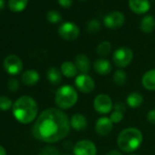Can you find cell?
<instances>
[{
	"label": "cell",
	"instance_id": "8",
	"mask_svg": "<svg viewBox=\"0 0 155 155\" xmlns=\"http://www.w3.org/2000/svg\"><path fill=\"white\" fill-rule=\"evenodd\" d=\"M74 155H97V146L90 140H81L75 143L73 149Z\"/></svg>",
	"mask_w": 155,
	"mask_h": 155
},
{
	"label": "cell",
	"instance_id": "39",
	"mask_svg": "<svg viewBox=\"0 0 155 155\" xmlns=\"http://www.w3.org/2000/svg\"><path fill=\"white\" fill-rule=\"evenodd\" d=\"M38 155H44V154H42V153H40V154H38Z\"/></svg>",
	"mask_w": 155,
	"mask_h": 155
},
{
	"label": "cell",
	"instance_id": "36",
	"mask_svg": "<svg viewBox=\"0 0 155 155\" xmlns=\"http://www.w3.org/2000/svg\"><path fill=\"white\" fill-rule=\"evenodd\" d=\"M0 155H7V151L3 146L0 145Z\"/></svg>",
	"mask_w": 155,
	"mask_h": 155
},
{
	"label": "cell",
	"instance_id": "27",
	"mask_svg": "<svg viewBox=\"0 0 155 155\" xmlns=\"http://www.w3.org/2000/svg\"><path fill=\"white\" fill-rule=\"evenodd\" d=\"M101 22L98 19H91L87 24V31L91 34H96L101 30Z\"/></svg>",
	"mask_w": 155,
	"mask_h": 155
},
{
	"label": "cell",
	"instance_id": "13",
	"mask_svg": "<svg viewBox=\"0 0 155 155\" xmlns=\"http://www.w3.org/2000/svg\"><path fill=\"white\" fill-rule=\"evenodd\" d=\"M70 127L77 131L85 130L88 127V120L85 115L81 113H75L69 120Z\"/></svg>",
	"mask_w": 155,
	"mask_h": 155
},
{
	"label": "cell",
	"instance_id": "15",
	"mask_svg": "<svg viewBox=\"0 0 155 155\" xmlns=\"http://www.w3.org/2000/svg\"><path fill=\"white\" fill-rule=\"evenodd\" d=\"M94 71L101 76H106L110 73L112 70V66L110 60L107 58H98L93 62Z\"/></svg>",
	"mask_w": 155,
	"mask_h": 155
},
{
	"label": "cell",
	"instance_id": "23",
	"mask_svg": "<svg viewBox=\"0 0 155 155\" xmlns=\"http://www.w3.org/2000/svg\"><path fill=\"white\" fill-rule=\"evenodd\" d=\"M28 3V0H9L8 7L10 10L18 13V12L23 11L26 8Z\"/></svg>",
	"mask_w": 155,
	"mask_h": 155
},
{
	"label": "cell",
	"instance_id": "1",
	"mask_svg": "<svg viewBox=\"0 0 155 155\" xmlns=\"http://www.w3.org/2000/svg\"><path fill=\"white\" fill-rule=\"evenodd\" d=\"M70 129L69 119L64 111L57 108H48L38 117L32 133L40 141L55 143L66 138Z\"/></svg>",
	"mask_w": 155,
	"mask_h": 155
},
{
	"label": "cell",
	"instance_id": "30",
	"mask_svg": "<svg viewBox=\"0 0 155 155\" xmlns=\"http://www.w3.org/2000/svg\"><path fill=\"white\" fill-rule=\"evenodd\" d=\"M8 87L10 92H17L19 89V82L17 79H10L8 81Z\"/></svg>",
	"mask_w": 155,
	"mask_h": 155
},
{
	"label": "cell",
	"instance_id": "33",
	"mask_svg": "<svg viewBox=\"0 0 155 155\" xmlns=\"http://www.w3.org/2000/svg\"><path fill=\"white\" fill-rule=\"evenodd\" d=\"M147 120L150 124L155 125V109H151L150 110H149V112L147 113Z\"/></svg>",
	"mask_w": 155,
	"mask_h": 155
},
{
	"label": "cell",
	"instance_id": "37",
	"mask_svg": "<svg viewBox=\"0 0 155 155\" xmlns=\"http://www.w3.org/2000/svg\"><path fill=\"white\" fill-rule=\"evenodd\" d=\"M5 7V1L4 0H0V10L3 9Z\"/></svg>",
	"mask_w": 155,
	"mask_h": 155
},
{
	"label": "cell",
	"instance_id": "19",
	"mask_svg": "<svg viewBox=\"0 0 155 155\" xmlns=\"http://www.w3.org/2000/svg\"><path fill=\"white\" fill-rule=\"evenodd\" d=\"M60 71L63 76L68 78V79L77 77L78 72H79L75 63L71 61H64L60 66Z\"/></svg>",
	"mask_w": 155,
	"mask_h": 155
},
{
	"label": "cell",
	"instance_id": "35",
	"mask_svg": "<svg viewBox=\"0 0 155 155\" xmlns=\"http://www.w3.org/2000/svg\"><path fill=\"white\" fill-rule=\"evenodd\" d=\"M106 155H123V154H122V152H120L118 150H111L108 151Z\"/></svg>",
	"mask_w": 155,
	"mask_h": 155
},
{
	"label": "cell",
	"instance_id": "38",
	"mask_svg": "<svg viewBox=\"0 0 155 155\" xmlns=\"http://www.w3.org/2000/svg\"><path fill=\"white\" fill-rule=\"evenodd\" d=\"M63 155H70V154H68V153H66V154H63Z\"/></svg>",
	"mask_w": 155,
	"mask_h": 155
},
{
	"label": "cell",
	"instance_id": "25",
	"mask_svg": "<svg viewBox=\"0 0 155 155\" xmlns=\"http://www.w3.org/2000/svg\"><path fill=\"white\" fill-rule=\"evenodd\" d=\"M111 48H112V47H111L110 42H109V41H102L97 47V53L100 56L105 57V56H108L111 52Z\"/></svg>",
	"mask_w": 155,
	"mask_h": 155
},
{
	"label": "cell",
	"instance_id": "16",
	"mask_svg": "<svg viewBox=\"0 0 155 155\" xmlns=\"http://www.w3.org/2000/svg\"><path fill=\"white\" fill-rule=\"evenodd\" d=\"M74 63L80 72L82 74H87L91 67L90 58L85 54H78L75 58Z\"/></svg>",
	"mask_w": 155,
	"mask_h": 155
},
{
	"label": "cell",
	"instance_id": "14",
	"mask_svg": "<svg viewBox=\"0 0 155 155\" xmlns=\"http://www.w3.org/2000/svg\"><path fill=\"white\" fill-rule=\"evenodd\" d=\"M129 7L133 13L142 15L150 10V3L149 0H129Z\"/></svg>",
	"mask_w": 155,
	"mask_h": 155
},
{
	"label": "cell",
	"instance_id": "12",
	"mask_svg": "<svg viewBox=\"0 0 155 155\" xmlns=\"http://www.w3.org/2000/svg\"><path fill=\"white\" fill-rule=\"evenodd\" d=\"M113 129V123L110 117H101L95 122V130L100 136L109 135Z\"/></svg>",
	"mask_w": 155,
	"mask_h": 155
},
{
	"label": "cell",
	"instance_id": "7",
	"mask_svg": "<svg viewBox=\"0 0 155 155\" xmlns=\"http://www.w3.org/2000/svg\"><path fill=\"white\" fill-rule=\"evenodd\" d=\"M93 108L100 114H108L113 109L111 98L104 93L97 95L93 101Z\"/></svg>",
	"mask_w": 155,
	"mask_h": 155
},
{
	"label": "cell",
	"instance_id": "31",
	"mask_svg": "<svg viewBox=\"0 0 155 155\" xmlns=\"http://www.w3.org/2000/svg\"><path fill=\"white\" fill-rule=\"evenodd\" d=\"M42 154L44 155H60L59 150L54 146H47L43 149Z\"/></svg>",
	"mask_w": 155,
	"mask_h": 155
},
{
	"label": "cell",
	"instance_id": "22",
	"mask_svg": "<svg viewBox=\"0 0 155 155\" xmlns=\"http://www.w3.org/2000/svg\"><path fill=\"white\" fill-rule=\"evenodd\" d=\"M143 103V97L140 93L130 92L126 98V104L132 109H137L140 107Z\"/></svg>",
	"mask_w": 155,
	"mask_h": 155
},
{
	"label": "cell",
	"instance_id": "10",
	"mask_svg": "<svg viewBox=\"0 0 155 155\" xmlns=\"http://www.w3.org/2000/svg\"><path fill=\"white\" fill-rule=\"evenodd\" d=\"M124 22L125 17L120 11H112L107 14L103 18L104 26L110 29H118L123 26Z\"/></svg>",
	"mask_w": 155,
	"mask_h": 155
},
{
	"label": "cell",
	"instance_id": "41",
	"mask_svg": "<svg viewBox=\"0 0 155 155\" xmlns=\"http://www.w3.org/2000/svg\"><path fill=\"white\" fill-rule=\"evenodd\" d=\"M81 1H84V0H81Z\"/></svg>",
	"mask_w": 155,
	"mask_h": 155
},
{
	"label": "cell",
	"instance_id": "2",
	"mask_svg": "<svg viewBox=\"0 0 155 155\" xmlns=\"http://www.w3.org/2000/svg\"><path fill=\"white\" fill-rule=\"evenodd\" d=\"M12 111L18 121L23 124H28L37 118L38 106L32 97L22 96L13 104Z\"/></svg>",
	"mask_w": 155,
	"mask_h": 155
},
{
	"label": "cell",
	"instance_id": "34",
	"mask_svg": "<svg viewBox=\"0 0 155 155\" xmlns=\"http://www.w3.org/2000/svg\"><path fill=\"white\" fill-rule=\"evenodd\" d=\"M58 4L65 8H68L72 6L73 4V0H58Z\"/></svg>",
	"mask_w": 155,
	"mask_h": 155
},
{
	"label": "cell",
	"instance_id": "18",
	"mask_svg": "<svg viewBox=\"0 0 155 155\" xmlns=\"http://www.w3.org/2000/svg\"><path fill=\"white\" fill-rule=\"evenodd\" d=\"M39 79H40L39 73L34 69H29V70L25 71L21 77L22 82L27 86L36 85L39 81Z\"/></svg>",
	"mask_w": 155,
	"mask_h": 155
},
{
	"label": "cell",
	"instance_id": "9",
	"mask_svg": "<svg viewBox=\"0 0 155 155\" xmlns=\"http://www.w3.org/2000/svg\"><path fill=\"white\" fill-rule=\"evenodd\" d=\"M75 87L82 93H91L95 89V81L88 74H80L75 79Z\"/></svg>",
	"mask_w": 155,
	"mask_h": 155
},
{
	"label": "cell",
	"instance_id": "3",
	"mask_svg": "<svg viewBox=\"0 0 155 155\" xmlns=\"http://www.w3.org/2000/svg\"><path fill=\"white\" fill-rule=\"evenodd\" d=\"M143 140L141 131L137 128H126L122 130L117 138V144L119 148L127 153H130L138 150Z\"/></svg>",
	"mask_w": 155,
	"mask_h": 155
},
{
	"label": "cell",
	"instance_id": "11",
	"mask_svg": "<svg viewBox=\"0 0 155 155\" xmlns=\"http://www.w3.org/2000/svg\"><path fill=\"white\" fill-rule=\"evenodd\" d=\"M4 68L9 75H18L23 68V62L17 55H9L4 60Z\"/></svg>",
	"mask_w": 155,
	"mask_h": 155
},
{
	"label": "cell",
	"instance_id": "40",
	"mask_svg": "<svg viewBox=\"0 0 155 155\" xmlns=\"http://www.w3.org/2000/svg\"><path fill=\"white\" fill-rule=\"evenodd\" d=\"M130 155H138V154H130Z\"/></svg>",
	"mask_w": 155,
	"mask_h": 155
},
{
	"label": "cell",
	"instance_id": "24",
	"mask_svg": "<svg viewBox=\"0 0 155 155\" xmlns=\"http://www.w3.org/2000/svg\"><path fill=\"white\" fill-rule=\"evenodd\" d=\"M113 82L118 86H122L127 81V74L122 69H117L113 74Z\"/></svg>",
	"mask_w": 155,
	"mask_h": 155
},
{
	"label": "cell",
	"instance_id": "20",
	"mask_svg": "<svg viewBox=\"0 0 155 155\" xmlns=\"http://www.w3.org/2000/svg\"><path fill=\"white\" fill-rule=\"evenodd\" d=\"M47 79L52 85H59L62 81V73L57 67H50L47 72Z\"/></svg>",
	"mask_w": 155,
	"mask_h": 155
},
{
	"label": "cell",
	"instance_id": "5",
	"mask_svg": "<svg viewBox=\"0 0 155 155\" xmlns=\"http://www.w3.org/2000/svg\"><path fill=\"white\" fill-rule=\"evenodd\" d=\"M133 59V52L128 47H120L116 49L112 56L114 64L120 68L128 67Z\"/></svg>",
	"mask_w": 155,
	"mask_h": 155
},
{
	"label": "cell",
	"instance_id": "26",
	"mask_svg": "<svg viewBox=\"0 0 155 155\" xmlns=\"http://www.w3.org/2000/svg\"><path fill=\"white\" fill-rule=\"evenodd\" d=\"M48 22L50 23H53V24H56V23H58L62 20V16L61 14L58 11V10H49L48 13H47V16H46Z\"/></svg>",
	"mask_w": 155,
	"mask_h": 155
},
{
	"label": "cell",
	"instance_id": "21",
	"mask_svg": "<svg viewBox=\"0 0 155 155\" xmlns=\"http://www.w3.org/2000/svg\"><path fill=\"white\" fill-rule=\"evenodd\" d=\"M140 28L143 33L150 34L155 29V19L152 16H145L140 23Z\"/></svg>",
	"mask_w": 155,
	"mask_h": 155
},
{
	"label": "cell",
	"instance_id": "17",
	"mask_svg": "<svg viewBox=\"0 0 155 155\" xmlns=\"http://www.w3.org/2000/svg\"><path fill=\"white\" fill-rule=\"evenodd\" d=\"M141 84L147 91H155V68L150 69L143 74L141 78Z\"/></svg>",
	"mask_w": 155,
	"mask_h": 155
},
{
	"label": "cell",
	"instance_id": "29",
	"mask_svg": "<svg viewBox=\"0 0 155 155\" xmlns=\"http://www.w3.org/2000/svg\"><path fill=\"white\" fill-rule=\"evenodd\" d=\"M123 118H124V113L120 112V111H118V110H113L110 113V120L112 121L113 124L120 123L123 120Z\"/></svg>",
	"mask_w": 155,
	"mask_h": 155
},
{
	"label": "cell",
	"instance_id": "4",
	"mask_svg": "<svg viewBox=\"0 0 155 155\" xmlns=\"http://www.w3.org/2000/svg\"><path fill=\"white\" fill-rule=\"evenodd\" d=\"M79 95L76 89L70 85H63L56 91L55 103L60 110H68L76 105Z\"/></svg>",
	"mask_w": 155,
	"mask_h": 155
},
{
	"label": "cell",
	"instance_id": "6",
	"mask_svg": "<svg viewBox=\"0 0 155 155\" xmlns=\"http://www.w3.org/2000/svg\"><path fill=\"white\" fill-rule=\"evenodd\" d=\"M58 33L64 40L73 41L80 36V28L73 22H65L59 26Z\"/></svg>",
	"mask_w": 155,
	"mask_h": 155
},
{
	"label": "cell",
	"instance_id": "32",
	"mask_svg": "<svg viewBox=\"0 0 155 155\" xmlns=\"http://www.w3.org/2000/svg\"><path fill=\"white\" fill-rule=\"evenodd\" d=\"M113 110L124 113V112L126 111V110H127V107H126V104H125L124 102H122V101H117V102L113 105Z\"/></svg>",
	"mask_w": 155,
	"mask_h": 155
},
{
	"label": "cell",
	"instance_id": "28",
	"mask_svg": "<svg viewBox=\"0 0 155 155\" xmlns=\"http://www.w3.org/2000/svg\"><path fill=\"white\" fill-rule=\"evenodd\" d=\"M13 104L14 103L8 97L3 95L0 96V110H9L13 107Z\"/></svg>",
	"mask_w": 155,
	"mask_h": 155
}]
</instances>
